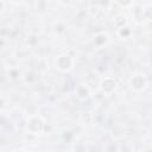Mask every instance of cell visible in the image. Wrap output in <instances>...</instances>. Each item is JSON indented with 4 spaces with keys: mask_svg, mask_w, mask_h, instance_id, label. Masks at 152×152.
I'll use <instances>...</instances> for the list:
<instances>
[{
    "mask_svg": "<svg viewBox=\"0 0 152 152\" xmlns=\"http://www.w3.org/2000/svg\"><path fill=\"white\" fill-rule=\"evenodd\" d=\"M118 4L120 6H122V7H128V6H132L133 5L132 1H118Z\"/></svg>",
    "mask_w": 152,
    "mask_h": 152,
    "instance_id": "11",
    "label": "cell"
},
{
    "mask_svg": "<svg viewBox=\"0 0 152 152\" xmlns=\"http://www.w3.org/2000/svg\"><path fill=\"white\" fill-rule=\"evenodd\" d=\"M132 34V30H131V27H128V26H122V27H120L119 30H118V36L121 38V39H126V38H128L129 36Z\"/></svg>",
    "mask_w": 152,
    "mask_h": 152,
    "instance_id": "8",
    "label": "cell"
},
{
    "mask_svg": "<svg viewBox=\"0 0 152 152\" xmlns=\"http://www.w3.org/2000/svg\"><path fill=\"white\" fill-rule=\"evenodd\" d=\"M99 87L102 90V93H104V94H112L116 89L118 82L114 78H112V77H106V78L101 80Z\"/></svg>",
    "mask_w": 152,
    "mask_h": 152,
    "instance_id": "3",
    "label": "cell"
},
{
    "mask_svg": "<svg viewBox=\"0 0 152 152\" xmlns=\"http://www.w3.org/2000/svg\"><path fill=\"white\" fill-rule=\"evenodd\" d=\"M19 75H20V72H19V70H17V69H11V70L8 71V77L12 78V80H17V78L19 77Z\"/></svg>",
    "mask_w": 152,
    "mask_h": 152,
    "instance_id": "10",
    "label": "cell"
},
{
    "mask_svg": "<svg viewBox=\"0 0 152 152\" xmlns=\"http://www.w3.org/2000/svg\"><path fill=\"white\" fill-rule=\"evenodd\" d=\"M108 39H109V38H108V34L104 33V32H101V33H97V34L95 36L94 43H95L96 46L101 48V46H103V45H106V44L108 43Z\"/></svg>",
    "mask_w": 152,
    "mask_h": 152,
    "instance_id": "7",
    "label": "cell"
},
{
    "mask_svg": "<svg viewBox=\"0 0 152 152\" xmlns=\"http://www.w3.org/2000/svg\"><path fill=\"white\" fill-rule=\"evenodd\" d=\"M75 93L80 100H86L90 95V89L87 87V84H78L75 89Z\"/></svg>",
    "mask_w": 152,
    "mask_h": 152,
    "instance_id": "6",
    "label": "cell"
},
{
    "mask_svg": "<svg viewBox=\"0 0 152 152\" xmlns=\"http://www.w3.org/2000/svg\"><path fill=\"white\" fill-rule=\"evenodd\" d=\"M114 24L116 25V27H122L126 25V17L124 15H116L115 19H114Z\"/></svg>",
    "mask_w": 152,
    "mask_h": 152,
    "instance_id": "9",
    "label": "cell"
},
{
    "mask_svg": "<svg viewBox=\"0 0 152 152\" xmlns=\"http://www.w3.org/2000/svg\"><path fill=\"white\" fill-rule=\"evenodd\" d=\"M26 128L31 134H40L42 132H44L45 122L39 115H33L27 120Z\"/></svg>",
    "mask_w": 152,
    "mask_h": 152,
    "instance_id": "1",
    "label": "cell"
},
{
    "mask_svg": "<svg viewBox=\"0 0 152 152\" xmlns=\"http://www.w3.org/2000/svg\"><path fill=\"white\" fill-rule=\"evenodd\" d=\"M5 10V2L4 1H0V13Z\"/></svg>",
    "mask_w": 152,
    "mask_h": 152,
    "instance_id": "12",
    "label": "cell"
},
{
    "mask_svg": "<svg viewBox=\"0 0 152 152\" xmlns=\"http://www.w3.org/2000/svg\"><path fill=\"white\" fill-rule=\"evenodd\" d=\"M100 82H101V80H100V77H99L97 74H95L94 71H90L88 74V76H87V83L86 84H87V87L89 89H96L100 86Z\"/></svg>",
    "mask_w": 152,
    "mask_h": 152,
    "instance_id": "5",
    "label": "cell"
},
{
    "mask_svg": "<svg viewBox=\"0 0 152 152\" xmlns=\"http://www.w3.org/2000/svg\"><path fill=\"white\" fill-rule=\"evenodd\" d=\"M14 152H25V151H23V150H17V151H14Z\"/></svg>",
    "mask_w": 152,
    "mask_h": 152,
    "instance_id": "13",
    "label": "cell"
},
{
    "mask_svg": "<svg viewBox=\"0 0 152 152\" xmlns=\"http://www.w3.org/2000/svg\"><path fill=\"white\" fill-rule=\"evenodd\" d=\"M146 86H147V81H146L145 76H142V75H134L131 78V87L137 91L144 90L146 88Z\"/></svg>",
    "mask_w": 152,
    "mask_h": 152,
    "instance_id": "4",
    "label": "cell"
},
{
    "mask_svg": "<svg viewBox=\"0 0 152 152\" xmlns=\"http://www.w3.org/2000/svg\"><path fill=\"white\" fill-rule=\"evenodd\" d=\"M72 64H74L72 57L70 55H66V53L58 56L57 59H56V66L61 71H69V70H71Z\"/></svg>",
    "mask_w": 152,
    "mask_h": 152,
    "instance_id": "2",
    "label": "cell"
}]
</instances>
